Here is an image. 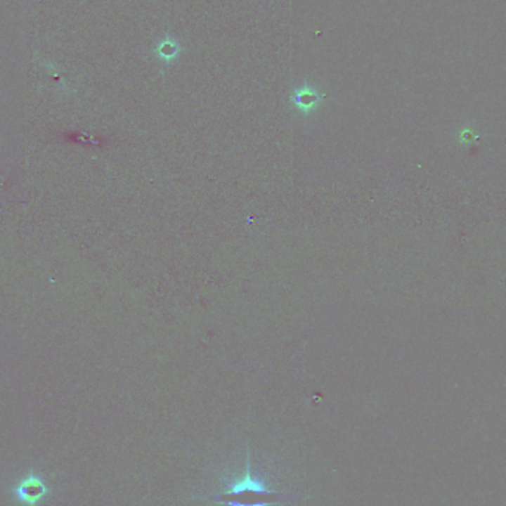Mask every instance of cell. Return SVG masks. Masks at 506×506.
<instances>
[{
	"instance_id": "6da1fadb",
	"label": "cell",
	"mask_w": 506,
	"mask_h": 506,
	"mask_svg": "<svg viewBox=\"0 0 506 506\" xmlns=\"http://www.w3.org/2000/svg\"><path fill=\"white\" fill-rule=\"evenodd\" d=\"M207 499L222 506H275L285 500V495L271 490L259 478L252 474L250 456L247 450L245 475L238 478L237 481L228 483L221 493L209 496Z\"/></svg>"
},
{
	"instance_id": "7a4b0ae2",
	"label": "cell",
	"mask_w": 506,
	"mask_h": 506,
	"mask_svg": "<svg viewBox=\"0 0 506 506\" xmlns=\"http://www.w3.org/2000/svg\"><path fill=\"white\" fill-rule=\"evenodd\" d=\"M325 98H326L325 95L318 93L313 86H309V84H304L302 88L293 92L292 104L299 111L308 115V112L314 111L321 104V101L325 100Z\"/></svg>"
},
{
	"instance_id": "3957f363",
	"label": "cell",
	"mask_w": 506,
	"mask_h": 506,
	"mask_svg": "<svg viewBox=\"0 0 506 506\" xmlns=\"http://www.w3.org/2000/svg\"><path fill=\"white\" fill-rule=\"evenodd\" d=\"M45 491H46L45 484L37 480V478L32 476L30 480L22 483L20 488V498L24 499L27 503H36L37 500L44 498Z\"/></svg>"
},
{
	"instance_id": "277c9868",
	"label": "cell",
	"mask_w": 506,
	"mask_h": 506,
	"mask_svg": "<svg viewBox=\"0 0 506 506\" xmlns=\"http://www.w3.org/2000/svg\"><path fill=\"white\" fill-rule=\"evenodd\" d=\"M156 52L162 56L163 60H172L178 55L179 48H178V45L175 44V41H172L171 39H166L163 44L156 49Z\"/></svg>"
}]
</instances>
